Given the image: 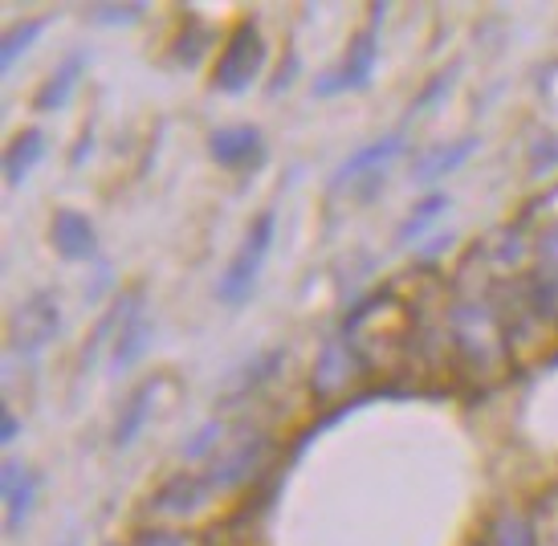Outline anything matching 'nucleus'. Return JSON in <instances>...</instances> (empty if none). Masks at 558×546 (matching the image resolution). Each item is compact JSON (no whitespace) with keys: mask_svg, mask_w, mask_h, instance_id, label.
<instances>
[{"mask_svg":"<svg viewBox=\"0 0 558 546\" xmlns=\"http://www.w3.org/2000/svg\"><path fill=\"white\" fill-rule=\"evenodd\" d=\"M41 25H46V21H41V16H33V21H21L16 29H9V37H4V53H0V58H4V70H9L16 53H21V49L37 37V29H41Z\"/></svg>","mask_w":558,"mask_h":546,"instance_id":"obj_16","label":"nucleus"},{"mask_svg":"<svg viewBox=\"0 0 558 546\" xmlns=\"http://www.w3.org/2000/svg\"><path fill=\"white\" fill-rule=\"evenodd\" d=\"M558 498V494H555ZM550 531H555V543H558V510H555V522H550Z\"/></svg>","mask_w":558,"mask_h":546,"instance_id":"obj_20","label":"nucleus"},{"mask_svg":"<svg viewBox=\"0 0 558 546\" xmlns=\"http://www.w3.org/2000/svg\"><path fill=\"white\" fill-rule=\"evenodd\" d=\"M53 335H58V302H53V294H33L29 302L16 306L9 347H16V351H37Z\"/></svg>","mask_w":558,"mask_h":546,"instance_id":"obj_4","label":"nucleus"},{"mask_svg":"<svg viewBox=\"0 0 558 546\" xmlns=\"http://www.w3.org/2000/svg\"><path fill=\"white\" fill-rule=\"evenodd\" d=\"M440 208H445V196H440V192H436V196H428V201L420 204L416 217H412L408 225H403V241H408V236H420V233H424V225H428V217H433V213H440Z\"/></svg>","mask_w":558,"mask_h":546,"instance_id":"obj_18","label":"nucleus"},{"mask_svg":"<svg viewBox=\"0 0 558 546\" xmlns=\"http://www.w3.org/2000/svg\"><path fill=\"white\" fill-rule=\"evenodd\" d=\"M367 372L363 360H359L355 351L347 347V339H330V343L318 351V360H314V372H311V391L318 400H330V396H347V391L359 384V375Z\"/></svg>","mask_w":558,"mask_h":546,"instance_id":"obj_3","label":"nucleus"},{"mask_svg":"<svg viewBox=\"0 0 558 546\" xmlns=\"http://www.w3.org/2000/svg\"><path fill=\"white\" fill-rule=\"evenodd\" d=\"M213 498V489L204 485V477H175L163 489H156V498L147 501V514L163 518V522H184L192 510H201L204 501Z\"/></svg>","mask_w":558,"mask_h":546,"instance_id":"obj_6","label":"nucleus"},{"mask_svg":"<svg viewBox=\"0 0 558 546\" xmlns=\"http://www.w3.org/2000/svg\"><path fill=\"white\" fill-rule=\"evenodd\" d=\"M208 151L220 168H245L262 156V135H257V126H220L208 139Z\"/></svg>","mask_w":558,"mask_h":546,"instance_id":"obj_8","label":"nucleus"},{"mask_svg":"<svg viewBox=\"0 0 558 546\" xmlns=\"http://www.w3.org/2000/svg\"><path fill=\"white\" fill-rule=\"evenodd\" d=\"M265 65V37L257 25H236L229 33V41L220 49V58L213 62V86L225 94H241L253 86L257 70Z\"/></svg>","mask_w":558,"mask_h":546,"instance_id":"obj_1","label":"nucleus"},{"mask_svg":"<svg viewBox=\"0 0 558 546\" xmlns=\"http://www.w3.org/2000/svg\"><path fill=\"white\" fill-rule=\"evenodd\" d=\"M400 143H403V135H388V139H379V143H372V147L355 151V156L347 159L339 172H335V180H330V184H347V180H355V175L372 172L375 163H379V168H388V159L400 151Z\"/></svg>","mask_w":558,"mask_h":546,"instance_id":"obj_12","label":"nucleus"},{"mask_svg":"<svg viewBox=\"0 0 558 546\" xmlns=\"http://www.w3.org/2000/svg\"><path fill=\"white\" fill-rule=\"evenodd\" d=\"M4 498H9V522L21 526L25 514H29L33 498H37V477L29 473V465H21V461L4 465Z\"/></svg>","mask_w":558,"mask_h":546,"instance_id":"obj_10","label":"nucleus"},{"mask_svg":"<svg viewBox=\"0 0 558 546\" xmlns=\"http://www.w3.org/2000/svg\"><path fill=\"white\" fill-rule=\"evenodd\" d=\"M147 339H151V323H147L143 314H135V318H131V323L123 327V335L114 339V351H110V360H114V372L131 367V363H135V355H140L143 347H147Z\"/></svg>","mask_w":558,"mask_h":546,"instance_id":"obj_14","label":"nucleus"},{"mask_svg":"<svg viewBox=\"0 0 558 546\" xmlns=\"http://www.w3.org/2000/svg\"><path fill=\"white\" fill-rule=\"evenodd\" d=\"M485 546H538V522L526 518L522 510H501L489 522Z\"/></svg>","mask_w":558,"mask_h":546,"instance_id":"obj_9","label":"nucleus"},{"mask_svg":"<svg viewBox=\"0 0 558 546\" xmlns=\"http://www.w3.org/2000/svg\"><path fill=\"white\" fill-rule=\"evenodd\" d=\"M269 241H274V208L257 213V220L245 229V241H241V250H236L233 266L225 269V278H220V302L236 306L241 298H248L253 281L262 274L265 253H269Z\"/></svg>","mask_w":558,"mask_h":546,"instance_id":"obj_2","label":"nucleus"},{"mask_svg":"<svg viewBox=\"0 0 558 546\" xmlns=\"http://www.w3.org/2000/svg\"><path fill=\"white\" fill-rule=\"evenodd\" d=\"M375 49H379V25H367V29H359V37L351 41L347 58H342L339 74H330V78L318 82V94L355 90V86H363V82L372 78V70H375Z\"/></svg>","mask_w":558,"mask_h":546,"instance_id":"obj_5","label":"nucleus"},{"mask_svg":"<svg viewBox=\"0 0 558 546\" xmlns=\"http://www.w3.org/2000/svg\"><path fill=\"white\" fill-rule=\"evenodd\" d=\"M140 546H187L180 534H171V531H147L140 538Z\"/></svg>","mask_w":558,"mask_h":546,"instance_id":"obj_19","label":"nucleus"},{"mask_svg":"<svg viewBox=\"0 0 558 546\" xmlns=\"http://www.w3.org/2000/svg\"><path fill=\"white\" fill-rule=\"evenodd\" d=\"M147 404H151V388H140L135 396H131V404L123 408L119 428H114V445H119V449H123V445H131V440H135V433L143 428V421H147Z\"/></svg>","mask_w":558,"mask_h":546,"instance_id":"obj_15","label":"nucleus"},{"mask_svg":"<svg viewBox=\"0 0 558 546\" xmlns=\"http://www.w3.org/2000/svg\"><path fill=\"white\" fill-rule=\"evenodd\" d=\"M82 70H86V58L82 53H70L53 74H49V82L41 86V94H37V107L41 110H58L65 107V98L74 94V82L82 78Z\"/></svg>","mask_w":558,"mask_h":546,"instance_id":"obj_11","label":"nucleus"},{"mask_svg":"<svg viewBox=\"0 0 558 546\" xmlns=\"http://www.w3.org/2000/svg\"><path fill=\"white\" fill-rule=\"evenodd\" d=\"M49 241H53V250L62 253L65 262H86V257H94V229L82 213H70V208L53 213V220H49Z\"/></svg>","mask_w":558,"mask_h":546,"instance_id":"obj_7","label":"nucleus"},{"mask_svg":"<svg viewBox=\"0 0 558 546\" xmlns=\"http://www.w3.org/2000/svg\"><path fill=\"white\" fill-rule=\"evenodd\" d=\"M473 147H477V139H461L457 147H449L445 156H433V163H428V168H420V180H433V175H440V172H452V168H457V163H461Z\"/></svg>","mask_w":558,"mask_h":546,"instance_id":"obj_17","label":"nucleus"},{"mask_svg":"<svg viewBox=\"0 0 558 546\" xmlns=\"http://www.w3.org/2000/svg\"><path fill=\"white\" fill-rule=\"evenodd\" d=\"M41 151H46V135L37 131V126H29V131H21L13 139V147H9V180L13 184H21L25 175H29V168L41 159Z\"/></svg>","mask_w":558,"mask_h":546,"instance_id":"obj_13","label":"nucleus"}]
</instances>
